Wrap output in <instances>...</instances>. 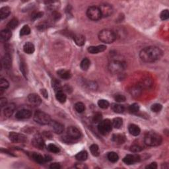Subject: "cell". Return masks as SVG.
Wrapping results in <instances>:
<instances>
[{
	"label": "cell",
	"instance_id": "43",
	"mask_svg": "<svg viewBox=\"0 0 169 169\" xmlns=\"http://www.w3.org/2000/svg\"><path fill=\"white\" fill-rule=\"evenodd\" d=\"M86 85L88 87V89L91 90V91H96L98 87L97 84H96V83L95 82V81H88Z\"/></svg>",
	"mask_w": 169,
	"mask_h": 169
},
{
	"label": "cell",
	"instance_id": "49",
	"mask_svg": "<svg viewBox=\"0 0 169 169\" xmlns=\"http://www.w3.org/2000/svg\"><path fill=\"white\" fill-rule=\"evenodd\" d=\"M0 105H1V108L5 107L7 105V100L6 98L2 97L0 98Z\"/></svg>",
	"mask_w": 169,
	"mask_h": 169
},
{
	"label": "cell",
	"instance_id": "40",
	"mask_svg": "<svg viewBox=\"0 0 169 169\" xmlns=\"http://www.w3.org/2000/svg\"><path fill=\"white\" fill-rule=\"evenodd\" d=\"M52 87H53L54 91L56 93L58 91H62L63 89L62 87H61L60 83L58 82V81H56V80H54L53 82H52Z\"/></svg>",
	"mask_w": 169,
	"mask_h": 169
},
{
	"label": "cell",
	"instance_id": "55",
	"mask_svg": "<svg viewBox=\"0 0 169 169\" xmlns=\"http://www.w3.org/2000/svg\"><path fill=\"white\" fill-rule=\"evenodd\" d=\"M75 166H76V168H87V166H85V164H81V163L77 164V165Z\"/></svg>",
	"mask_w": 169,
	"mask_h": 169
},
{
	"label": "cell",
	"instance_id": "44",
	"mask_svg": "<svg viewBox=\"0 0 169 169\" xmlns=\"http://www.w3.org/2000/svg\"><path fill=\"white\" fill-rule=\"evenodd\" d=\"M162 105L161 104H159V103H155V104H153L151 107V110H152L153 112H159L162 110Z\"/></svg>",
	"mask_w": 169,
	"mask_h": 169
},
{
	"label": "cell",
	"instance_id": "48",
	"mask_svg": "<svg viewBox=\"0 0 169 169\" xmlns=\"http://www.w3.org/2000/svg\"><path fill=\"white\" fill-rule=\"evenodd\" d=\"M114 99L118 102H123L126 100V96L123 95H116L114 96Z\"/></svg>",
	"mask_w": 169,
	"mask_h": 169
},
{
	"label": "cell",
	"instance_id": "2",
	"mask_svg": "<svg viewBox=\"0 0 169 169\" xmlns=\"http://www.w3.org/2000/svg\"><path fill=\"white\" fill-rule=\"evenodd\" d=\"M162 138L159 133L154 131H149L145 135L144 142L147 145L157 147L162 143Z\"/></svg>",
	"mask_w": 169,
	"mask_h": 169
},
{
	"label": "cell",
	"instance_id": "41",
	"mask_svg": "<svg viewBox=\"0 0 169 169\" xmlns=\"http://www.w3.org/2000/svg\"><path fill=\"white\" fill-rule=\"evenodd\" d=\"M9 86V83L7 80L3 78L1 79V80H0V89L5 90L8 88Z\"/></svg>",
	"mask_w": 169,
	"mask_h": 169
},
{
	"label": "cell",
	"instance_id": "33",
	"mask_svg": "<svg viewBox=\"0 0 169 169\" xmlns=\"http://www.w3.org/2000/svg\"><path fill=\"white\" fill-rule=\"evenodd\" d=\"M90 151H91V154L93 156H95V157H98V156L100 155L99 147H98L97 145L96 144L91 145V147H90Z\"/></svg>",
	"mask_w": 169,
	"mask_h": 169
},
{
	"label": "cell",
	"instance_id": "4",
	"mask_svg": "<svg viewBox=\"0 0 169 169\" xmlns=\"http://www.w3.org/2000/svg\"><path fill=\"white\" fill-rule=\"evenodd\" d=\"M34 120L37 124L42 125H49L51 122L50 116L42 111H36L34 115Z\"/></svg>",
	"mask_w": 169,
	"mask_h": 169
},
{
	"label": "cell",
	"instance_id": "11",
	"mask_svg": "<svg viewBox=\"0 0 169 169\" xmlns=\"http://www.w3.org/2000/svg\"><path fill=\"white\" fill-rule=\"evenodd\" d=\"M49 125L51 127L52 130L54 131V132L58 133V134H61L64 131V126L58 122L51 120Z\"/></svg>",
	"mask_w": 169,
	"mask_h": 169
},
{
	"label": "cell",
	"instance_id": "20",
	"mask_svg": "<svg viewBox=\"0 0 169 169\" xmlns=\"http://www.w3.org/2000/svg\"><path fill=\"white\" fill-rule=\"evenodd\" d=\"M57 73L60 76V78L65 80H67L71 77V73L69 70L61 69L58 70V71H57Z\"/></svg>",
	"mask_w": 169,
	"mask_h": 169
},
{
	"label": "cell",
	"instance_id": "24",
	"mask_svg": "<svg viewBox=\"0 0 169 169\" xmlns=\"http://www.w3.org/2000/svg\"><path fill=\"white\" fill-rule=\"evenodd\" d=\"M23 50L25 53H27L28 54H33L35 50L34 46L33 44L31 42H27L24 45Z\"/></svg>",
	"mask_w": 169,
	"mask_h": 169
},
{
	"label": "cell",
	"instance_id": "47",
	"mask_svg": "<svg viewBox=\"0 0 169 169\" xmlns=\"http://www.w3.org/2000/svg\"><path fill=\"white\" fill-rule=\"evenodd\" d=\"M141 147L139 145H133L131 146L130 147V151L133 153H139L140 151H142Z\"/></svg>",
	"mask_w": 169,
	"mask_h": 169
},
{
	"label": "cell",
	"instance_id": "12",
	"mask_svg": "<svg viewBox=\"0 0 169 169\" xmlns=\"http://www.w3.org/2000/svg\"><path fill=\"white\" fill-rule=\"evenodd\" d=\"M27 100L30 104L34 106H38L42 103L40 97L36 94H30L27 96Z\"/></svg>",
	"mask_w": 169,
	"mask_h": 169
},
{
	"label": "cell",
	"instance_id": "52",
	"mask_svg": "<svg viewBox=\"0 0 169 169\" xmlns=\"http://www.w3.org/2000/svg\"><path fill=\"white\" fill-rule=\"evenodd\" d=\"M157 168V164L156 162H152V163L149 164V165L146 166V168H150V169H156Z\"/></svg>",
	"mask_w": 169,
	"mask_h": 169
},
{
	"label": "cell",
	"instance_id": "8",
	"mask_svg": "<svg viewBox=\"0 0 169 169\" xmlns=\"http://www.w3.org/2000/svg\"><path fill=\"white\" fill-rule=\"evenodd\" d=\"M9 139L13 143H25L27 141V137L25 135L16 132H11L9 135Z\"/></svg>",
	"mask_w": 169,
	"mask_h": 169
},
{
	"label": "cell",
	"instance_id": "18",
	"mask_svg": "<svg viewBox=\"0 0 169 169\" xmlns=\"http://www.w3.org/2000/svg\"><path fill=\"white\" fill-rule=\"evenodd\" d=\"M11 31L10 29L6 28L5 29L2 30L1 32V36H0V38H1V42H7L8 41L11 37Z\"/></svg>",
	"mask_w": 169,
	"mask_h": 169
},
{
	"label": "cell",
	"instance_id": "25",
	"mask_svg": "<svg viewBox=\"0 0 169 169\" xmlns=\"http://www.w3.org/2000/svg\"><path fill=\"white\" fill-rule=\"evenodd\" d=\"M11 13V9L9 7H3L0 9V19H6Z\"/></svg>",
	"mask_w": 169,
	"mask_h": 169
},
{
	"label": "cell",
	"instance_id": "1",
	"mask_svg": "<svg viewBox=\"0 0 169 169\" xmlns=\"http://www.w3.org/2000/svg\"><path fill=\"white\" fill-rule=\"evenodd\" d=\"M162 52L156 46H149L143 48L139 53L141 60L147 63H152L159 60L162 57Z\"/></svg>",
	"mask_w": 169,
	"mask_h": 169
},
{
	"label": "cell",
	"instance_id": "14",
	"mask_svg": "<svg viewBox=\"0 0 169 169\" xmlns=\"http://www.w3.org/2000/svg\"><path fill=\"white\" fill-rule=\"evenodd\" d=\"M32 112L28 109H22L17 111L15 114V118L17 119H27L31 117Z\"/></svg>",
	"mask_w": 169,
	"mask_h": 169
},
{
	"label": "cell",
	"instance_id": "28",
	"mask_svg": "<svg viewBox=\"0 0 169 169\" xmlns=\"http://www.w3.org/2000/svg\"><path fill=\"white\" fill-rule=\"evenodd\" d=\"M56 98L61 103H64L66 101L67 99V96L65 95V94L63 92V90L56 93Z\"/></svg>",
	"mask_w": 169,
	"mask_h": 169
},
{
	"label": "cell",
	"instance_id": "35",
	"mask_svg": "<svg viewBox=\"0 0 169 169\" xmlns=\"http://www.w3.org/2000/svg\"><path fill=\"white\" fill-rule=\"evenodd\" d=\"M75 110L78 113H82L85 111V106L83 102H77L76 104H75Z\"/></svg>",
	"mask_w": 169,
	"mask_h": 169
},
{
	"label": "cell",
	"instance_id": "56",
	"mask_svg": "<svg viewBox=\"0 0 169 169\" xmlns=\"http://www.w3.org/2000/svg\"><path fill=\"white\" fill-rule=\"evenodd\" d=\"M45 162H49L52 161V157H50V155H46L44 157Z\"/></svg>",
	"mask_w": 169,
	"mask_h": 169
},
{
	"label": "cell",
	"instance_id": "22",
	"mask_svg": "<svg viewBox=\"0 0 169 169\" xmlns=\"http://www.w3.org/2000/svg\"><path fill=\"white\" fill-rule=\"evenodd\" d=\"M73 40L76 44L79 46H82L85 44V38L82 34H75L73 36Z\"/></svg>",
	"mask_w": 169,
	"mask_h": 169
},
{
	"label": "cell",
	"instance_id": "29",
	"mask_svg": "<svg viewBox=\"0 0 169 169\" xmlns=\"http://www.w3.org/2000/svg\"><path fill=\"white\" fill-rule=\"evenodd\" d=\"M31 157H32V159H33L34 161H36L39 164H42L45 162L44 157H43L41 155L38 154V153H32Z\"/></svg>",
	"mask_w": 169,
	"mask_h": 169
},
{
	"label": "cell",
	"instance_id": "23",
	"mask_svg": "<svg viewBox=\"0 0 169 169\" xmlns=\"http://www.w3.org/2000/svg\"><path fill=\"white\" fill-rule=\"evenodd\" d=\"M112 141L116 143L121 145L126 141V137L122 134H114L112 136Z\"/></svg>",
	"mask_w": 169,
	"mask_h": 169
},
{
	"label": "cell",
	"instance_id": "26",
	"mask_svg": "<svg viewBox=\"0 0 169 169\" xmlns=\"http://www.w3.org/2000/svg\"><path fill=\"white\" fill-rule=\"evenodd\" d=\"M111 108L114 112L118 114L123 113L124 111V106L122 104H116V103H113V104H112Z\"/></svg>",
	"mask_w": 169,
	"mask_h": 169
},
{
	"label": "cell",
	"instance_id": "37",
	"mask_svg": "<svg viewBox=\"0 0 169 169\" xmlns=\"http://www.w3.org/2000/svg\"><path fill=\"white\" fill-rule=\"evenodd\" d=\"M30 33V28L28 25L23 26V28H21L20 30V36H25V35H28Z\"/></svg>",
	"mask_w": 169,
	"mask_h": 169
},
{
	"label": "cell",
	"instance_id": "16",
	"mask_svg": "<svg viewBox=\"0 0 169 169\" xmlns=\"http://www.w3.org/2000/svg\"><path fill=\"white\" fill-rule=\"evenodd\" d=\"M11 56L9 52H6L2 58V65L5 67V69H9L11 67Z\"/></svg>",
	"mask_w": 169,
	"mask_h": 169
},
{
	"label": "cell",
	"instance_id": "53",
	"mask_svg": "<svg viewBox=\"0 0 169 169\" xmlns=\"http://www.w3.org/2000/svg\"><path fill=\"white\" fill-rule=\"evenodd\" d=\"M52 17H53V18L56 19V20H58V19L60 18L61 15L58 12H54L53 13V14H52Z\"/></svg>",
	"mask_w": 169,
	"mask_h": 169
},
{
	"label": "cell",
	"instance_id": "9",
	"mask_svg": "<svg viewBox=\"0 0 169 169\" xmlns=\"http://www.w3.org/2000/svg\"><path fill=\"white\" fill-rule=\"evenodd\" d=\"M99 9L102 14V17H109L113 13V8L108 3H102L99 7Z\"/></svg>",
	"mask_w": 169,
	"mask_h": 169
},
{
	"label": "cell",
	"instance_id": "5",
	"mask_svg": "<svg viewBox=\"0 0 169 169\" xmlns=\"http://www.w3.org/2000/svg\"><path fill=\"white\" fill-rule=\"evenodd\" d=\"M125 63L121 61L114 60L109 63L108 69L112 73H121L125 69Z\"/></svg>",
	"mask_w": 169,
	"mask_h": 169
},
{
	"label": "cell",
	"instance_id": "13",
	"mask_svg": "<svg viewBox=\"0 0 169 169\" xmlns=\"http://www.w3.org/2000/svg\"><path fill=\"white\" fill-rule=\"evenodd\" d=\"M139 161H140V157L139 155H138L137 154L127 155L126 157L123 159V162H124L125 164H128V165L134 164L135 163V162H139Z\"/></svg>",
	"mask_w": 169,
	"mask_h": 169
},
{
	"label": "cell",
	"instance_id": "50",
	"mask_svg": "<svg viewBox=\"0 0 169 169\" xmlns=\"http://www.w3.org/2000/svg\"><path fill=\"white\" fill-rule=\"evenodd\" d=\"M42 15H43L42 12H38V13H35L32 15V19H33V20H36V19H37L40 18Z\"/></svg>",
	"mask_w": 169,
	"mask_h": 169
},
{
	"label": "cell",
	"instance_id": "36",
	"mask_svg": "<svg viewBox=\"0 0 169 169\" xmlns=\"http://www.w3.org/2000/svg\"><path fill=\"white\" fill-rule=\"evenodd\" d=\"M98 105L100 108L106 109V108H108V106H110V104L106 100L101 99V100H99L98 101Z\"/></svg>",
	"mask_w": 169,
	"mask_h": 169
},
{
	"label": "cell",
	"instance_id": "42",
	"mask_svg": "<svg viewBox=\"0 0 169 169\" xmlns=\"http://www.w3.org/2000/svg\"><path fill=\"white\" fill-rule=\"evenodd\" d=\"M129 110L131 113H136L139 110V106L137 103H133L129 107Z\"/></svg>",
	"mask_w": 169,
	"mask_h": 169
},
{
	"label": "cell",
	"instance_id": "39",
	"mask_svg": "<svg viewBox=\"0 0 169 169\" xmlns=\"http://www.w3.org/2000/svg\"><path fill=\"white\" fill-rule=\"evenodd\" d=\"M129 91H130L131 95L134 96H137L141 94V89L139 87H133L131 90H129Z\"/></svg>",
	"mask_w": 169,
	"mask_h": 169
},
{
	"label": "cell",
	"instance_id": "51",
	"mask_svg": "<svg viewBox=\"0 0 169 169\" xmlns=\"http://www.w3.org/2000/svg\"><path fill=\"white\" fill-rule=\"evenodd\" d=\"M60 165L59 163H57V162H54V163H52L50 164V168L52 169H59L60 168Z\"/></svg>",
	"mask_w": 169,
	"mask_h": 169
},
{
	"label": "cell",
	"instance_id": "10",
	"mask_svg": "<svg viewBox=\"0 0 169 169\" xmlns=\"http://www.w3.org/2000/svg\"><path fill=\"white\" fill-rule=\"evenodd\" d=\"M67 133L68 137H69L70 139H79L81 135V133L80 132L79 129L74 126L69 127V128H67Z\"/></svg>",
	"mask_w": 169,
	"mask_h": 169
},
{
	"label": "cell",
	"instance_id": "27",
	"mask_svg": "<svg viewBox=\"0 0 169 169\" xmlns=\"http://www.w3.org/2000/svg\"><path fill=\"white\" fill-rule=\"evenodd\" d=\"M88 158V153L86 151H82L75 155V159L79 161H86Z\"/></svg>",
	"mask_w": 169,
	"mask_h": 169
},
{
	"label": "cell",
	"instance_id": "6",
	"mask_svg": "<svg viewBox=\"0 0 169 169\" xmlns=\"http://www.w3.org/2000/svg\"><path fill=\"white\" fill-rule=\"evenodd\" d=\"M87 16L92 21H98L102 18L99 7L96 6H91L87 10Z\"/></svg>",
	"mask_w": 169,
	"mask_h": 169
},
{
	"label": "cell",
	"instance_id": "7",
	"mask_svg": "<svg viewBox=\"0 0 169 169\" xmlns=\"http://www.w3.org/2000/svg\"><path fill=\"white\" fill-rule=\"evenodd\" d=\"M112 124L109 119L102 120L98 126V130L102 135H106L112 130Z\"/></svg>",
	"mask_w": 169,
	"mask_h": 169
},
{
	"label": "cell",
	"instance_id": "31",
	"mask_svg": "<svg viewBox=\"0 0 169 169\" xmlns=\"http://www.w3.org/2000/svg\"><path fill=\"white\" fill-rule=\"evenodd\" d=\"M90 65H91V61H90L89 59L84 58L81 61V62L80 63V67L81 68V69L83 70V71H87L89 68Z\"/></svg>",
	"mask_w": 169,
	"mask_h": 169
},
{
	"label": "cell",
	"instance_id": "15",
	"mask_svg": "<svg viewBox=\"0 0 169 169\" xmlns=\"http://www.w3.org/2000/svg\"><path fill=\"white\" fill-rule=\"evenodd\" d=\"M32 144L38 149H43L45 146V143L43 138L40 135L34 136L32 140Z\"/></svg>",
	"mask_w": 169,
	"mask_h": 169
},
{
	"label": "cell",
	"instance_id": "19",
	"mask_svg": "<svg viewBox=\"0 0 169 169\" xmlns=\"http://www.w3.org/2000/svg\"><path fill=\"white\" fill-rule=\"evenodd\" d=\"M15 110V105L14 104H10L7 105L3 110V114L6 117H10L13 115Z\"/></svg>",
	"mask_w": 169,
	"mask_h": 169
},
{
	"label": "cell",
	"instance_id": "32",
	"mask_svg": "<svg viewBox=\"0 0 169 169\" xmlns=\"http://www.w3.org/2000/svg\"><path fill=\"white\" fill-rule=\"evenodd\" d=\"M107 157L109 161L111 162H116L119 159V156L115 152H110L107 155Z\"/></svg>",
	"mask_w": 169,
	"mask_h": 169
},
{
	"label": "cell",
	"instance_id": "30",
	"mask_svg": "<svg viewBox=\"0 0 169 169\" xmlns=\"http://www.w3.org/2000/svg\"><path fill=\"white\" fill-rule=\"evenodd\" d=\"M112 127L116 129H120L123 125V120L121 118H115L112 122Z\"/></svg>",
	"mask_w": 169,
	"mask_h": 169
},
{
	"label": "cell",
	"instance_id": "17",
	"mask_svg": "<svg viewBox=\"0 0 169 169\" xmlns=\"http://www.w3.org/2000/svg\"><path fill=\"white\" fill-rule=\"evenodd\" d=\"M106 49V46L105 45H98L96 46H90L88 48V52L92 54H98L100 52H104Z\"/></svg>",
	"mask_w": 169,
	"mask_h": 169
},
{
	"label": "cell",
	"instance_id": "3",
	"mask_svg": "<svg viewBox=\"0 0 169 169\" xmlns=\"http://www.w3.org/2000/svg\"><path fill=\"white\" fill-rule=\"evenodd\" d=\"M98 39L103 43H113L116 39V34L112 30L109 29H104L98 33Z\"/></svg>",
	"mask_w": 169,
	"mask_h": 169
},
{
	"label": "cell",
	"instance_id": "34",
	"mask_svg": "<svg viewBox=\"0 0 169 169\" xmlns=\"http://www.w3.org/2000/svg\"><path fill=\"white\" fill-rule=\"evenodd\" d=\"M18 25H19L18 20H17V19H13L8 23L7 25V28L10 30H13V29H15V28L18 26Z\"/></svg>",
	"mask_w": 169,
	"mask_h": 169
},
{
	"label": "cell",
	"instance_id": "21",
	"mask_svg": "<svg viewBox=\"0 0 169 169\" xmlns=\"http://www.w3.org/2000/svg\"><path fill=\"white\" fill-rule=\"evenodd\" d=\"M128 130L129 133L133 136L139 135L140 134V132H141V129L139 128V126L133 124L129 125L128 127Z\"/></svg>",
	"mask_w": 169,
	"mask_h": 169
},
{
	"label": "cell",
	"instance_id": "46",
	"mask_svg": "<svg viewBox=\"0 0 169 169\" xmlns=\"http://www.w3.org/2000/svg\"><path fill=\"white\" fill-rule=\"evenodd\" d=\"M160 17H161V20L162 21H166L167 20L169 17V12L168 9L163 10L161 12V15H160Z\"/></svg>",
	"mask_w": 169,
	"mask_h": 169
},
{
	"label": "cell",
	"instance_id": "45",
	"mask_svg": "<svg viewBox=\"0 0 169 169\" xmlns=\"http://www.w3.org/2000/svg\"><path fill=\"white\" fill-rule=\"evenodd\" d=\"M102 114L99 112L95 113L93 116V122L94 123H96H96H100L102 121Z\"/></svg>",
	"mask_w": 169,
	"mask_h": 169
},
{
	"label": "cell",
	"instance_id": "38",
	"mask_svg": "<svg viewBox=\"0 0 169 169\" xmlns=\"http://www.w3.org/2000/svg\"><path fill=\"white\" fill-rule=\"evenodd\" d=\"M47 149L48 151H50V152L54 153H58L60 152V149H59L56 145H54L53 143H50L48 145L47 147Z\"/></svg>",
	"mask_w": 169,
	"mask_h": 169
},
{
	"label": "cell",
	"instance_id": "54",
	"mask_svg": "<svg viewBox=\"0 0 169 169\" xmlns=\"http://www.w3.org/2000/svg\"><path fill=\"white\" fill-rule=\"evenodd\" d=\"M40 93H41L42 95H43L44 97L46 98H48V92L46 91V89H41L40 90Z\"/></svg>",
	"mask_w": 169,
	"mask_h": 169
}]
</instances>
